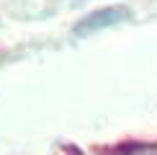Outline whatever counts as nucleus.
Instances as JSON below:
<instances>
[{"label":"nucleus","mask_w":157,"mask_h":155,"mask_svg":"<svg viewBox=\"0 0 157 155\" xmlns=\"http://www.w3.org/2000/svg\"><path fill=\"white\" fill-rule=\"evenodd\" d=\"M132 18V10L126 5H108V8H98L93 13H88L85 18H80L75 26L77 34H95V31L111 29V26H119L124 21Z\"/></svg>","instance_id":"f257e3e1"}]
</instances>
